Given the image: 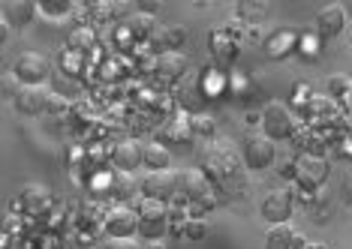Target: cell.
Listing matches in <instances>:
<instances>
[{
	"label": "cell",
	"mask_w": 352,
	"mask_h": 249,
	"mask_svg": "<svg viewBox=\"0 0 352 249\" xmlns=\"http://www.w3.org/2000/svg\"><path fill=\"white\" fill-rule=\"evenodd\" d=\"M241 156H244V165L250 168V171H262V168H268L274 163L277 147L265 132H247L244 141H241Z\"/></svg>",
	"instance_id": "1"
},
{
	"label": "cell",
	"mask_w": 352,
	"mask_h": 249,
	"mask_svg": "<svg viewBox=\"0 0 352 249\" xmlns=\"http://www.w3.org/2000/svg\"><path fill=\"white\" fill-rule=\"evenodd\" d=\"M262 132L268 135L271 141H283L295 132V115L286 102H268L265 111H262Z\"/></svg>",
	"instance_id": "2"
},
{
	"label": "cell",
	"mask_w": 352,
	"mask_h": 249,
	"mask_svg": "<svg viewBox=\"0 0 352 249\" xmlns=\"http://www.w3.org/2000/svg\"><path fill=\"white\" fill-rule=\"evenodd\" d=\"M178 192H184L193 204H202V207L214 204V183H211V178H208L202 168L178 171Z\"/></svg>",
	"instance_id": "3"
},
{
	"label": "cell",
	"mask_w": 352,
	"mask_h": 249,
	"mask_svg": "<svg viewBox=\"0 0 352 249\" xmlns=\"http://www.w3.org/2000/svg\"><path fill=\"white\" fill-rule=\"evenodd\" d=\"M52 96L54 93L45 84H19L15 87V96H12V106L19 115L36 117V115H43V111H49Z\"/></svg>",
	"instance_id": "4"
},
{
	"label": "cell",
	"mask_w": 352,
	"mask_h": 249,
	"mask_svg": "<svg viewBox=\"0 0 352 249\" xmlns=\"http://www.w3.org/2000/svg\"><path fill=\"white\" fill-rule=\"evenodd\" d=\"M169 228V211H166L163 202H154V198H145L139 204V235L145 240H160Z\"/></svg>",
	"instance_id": "5"
},
{
	"label": "cell",
	"mask_w": 352,
	"mask_h": 249,
	"mask_svg": "<svg viewBox=\"0 0 352 249\" xmlns=\"http://www.w3.org/2000/svg\"><path fill=\"white\" fill-rule=\"evenodd\" d=\"M292 207H295V198L289 189L277 187V189H268L259 202V216L271 226H280V222H289L292 216Z\"/></svg>",
	"instance_id": "6"
},
{
	"label": "cell",
	"mask_w": 352,
	"mask_h": 249,
	"mask_svg": "<svg viewBox=\"0 0 352 249\" xmlns=\"http://www.w3.org/2000/svg\"><path fill=\"white\" fill-rule=\"evenodd\" d=\"M12 78L19 84H43L49 78V60L39 51H21L12 60Z\"/></svg>",
	"instance_id": "7"
},
{
	"label": "cell",
	"mask_w": 352,
	"mask_h": 249,
	"mask_svg": "<svg viewBox=\"0 0 352 249\" xmlns=\"http://www.w3.org/2000/svg\"><path fill=\"white\" fill-rule=\"evenodd\" d=\"M202 168H205L208 178L217 180V183H232L238 174H241L235 156H232L226 147H208V154L202 156Z\"/></svg>",
	"instance_id": "8"
},
{
	"label": "cell",
	"mask_w": 352,
	"mask_h": 249,
	"mask_svg": "<svg viewBox=\"0 0 352 249\" xmlns=\"http://www.w3.org/2000/svg\"><path fill=\"white\" fill-rule=\"evenodd\" d=\"M295 180L301 183L304 189H319L322 183L328 180V163L322 156H316V154H304L295 159Z\"/></svg>",
	"instance_id": "9"
},
{
	"label": "cell",
	"mask_w": 352,
	"mask_h": 249,
	"mask_svg": "<svg viewBox=\"0 0 352 249\" xmlns=\"http://www.w3.org/2000/svg\"><path fill=\"white\" fill-rule=\"evenodd\" d=\"M102 226H106L109 237H135L139 235V211H133V207H126V204H118L106 213Z\"/></svg>",
	"instance_id": "10"
},
{
	"label": "cell",
	"mask_w": 352,
	"mask_h": 249,
	"mask_svg": "<svg viewBox=\"0 0 352 249\" xmlns=\"http://www.w3.org/2000/svg\"><path fill=\"white\" fill-rule=\"evenodd\" d=\"M142 192L145 198H154V202H169V198L178 192V171L166 168V171H148L142 178Z\"/></svg>",
	"instance_id": "11"
},
{
	"label": "cell",
	"mask_w": 352,
	"mask_h": 249,
	"mask_svg": "<svg viewBox=\"0 0 352 249\" xmlns=\"http://www.w3.org/2000/svg\"><path fill=\"white\" fill-rule=\"evenodd\" d=\"M343 27H346V6L328 3L316 12V34L322 39H334Z\"/></svg>",
	"instance_id": "12"
},
{
	"label": "cell",
	"mask_w": 352,
	"mask_h": 249,
	"mask_svg": "<svg viewBox=\"0 0 352 249\" xmlns=\"http://www.w3.org/2000/svg\"><path fill=\"white\" fill-rule=\"evenodd\" d=\"M111 159H115L118 171H135L142 163H145V147H142L135 139H126V141H118L115 150H111Z\"/></svg>",
	"instance_id": "13"
},
{
	"label": "cell",
	"mask_w": 352,
	"mask_h": 249,
	"mask_svg": "<svg viewBox=\"0 0 352 249\" xmlns=\"http://www.w3.org/2000/svg\"><path fill=\"white\" fill-rule=\"evenodd\" d=\"M34 15H36L34 0H6L3 3V21L12 24V27H25V24L34 21Z\"/></svg>",
	"instance_id": "14"
},
{
	"label": "cell",
	"mask_w": 352,
	"mask_h": 249,
	"mask_svg": "<svg viewBox=\"0 0 352 249\" xmlns=\"http://www.w3.org/2000/svg\"><path fill=\"white\" fill-rule=\"evenodd\" d=\"M154 69H157L160 78H169V82H175V78H181L184 72H187V58H184L181 51H160Z\"/></svg>",
	"instance_id": "15"
},
{
	"label": "cell",
	"mask_w": 352,
	"mask_h": 249,
	"mask_svg": "<svg viewBox=\"0 0 352 249\" xmlns=\"http://www.w3.org/2000/svg\"><path fill=\"white\" fill-rule=\"evenodd\" d=\"M124 27L130 30V36H135V39H151L157 34V19L148 12H133V15H126Z\"/></svg>",
	"instance_id": "16"
},
{
	"label": "cell",
	"mask_w": 352,
	"mask_h": 249,
	"mask_svg": "<svg viewBox=\"0 0 352 249\" xmlns=\"http://www.w3.org/2000/svg\"><path fill=\"white\" fill-rule=\"evenodd\" d=\"M295 228L289 222H280L265 231V249H295Z\"/></svg>",
	"instance_id": "17"
},
{
	"label": "cell",
	"mask_w": 352,
	"mask_h": 249,
	"mask_svg": "<svg viewBox=\"0 0 352 249\" xmlns=\"http://www.w3.org/2000/svg\"><path fill=\"white\" fill-rule=\"evenodd\" d=\"M19 198H21V207H25V211H43V207L49 204V189L39 187V183H28Z\"/></svg>",
	"instance_id": "18"
},
{
	"label": "cell",
	"mask_w": 352,
	"mask_h": 249,
	"mask_svg": "<svg viewBox=\"0 0 352 249\" xmlns=\"http://www.w3.org/2000/svg\"><path fill=\"white\" fill-rule=\"evenodd\" d=\"M145 165H148V171H166V168L172 165L169 150H166L163 144H157V141L145 144Z\"/></svg>",
	"instance_id": "19"
},
{
	"label": "cell",
	"mask_w": 352,
	"mask_h": 249,
	"mask_svg": "<svg viewBox=\"0 0 352 249\" xmlns=\"http://www.w3.org/2000/svg\"><path fill=\"white\" fill-rule=\"evenodd\" d=\"M69 45H73V51L85 54L97 45V34H94L91 27H78V30H73V36H69Z\"/></svg>",
	"instance_id": "20"
},
{
	"label": "cell",
	"mask_w": 352,
	"mask_h": 249,
	"mask_svg": "<svg viewBox=\"0 0 352 249\" xmlns=\"http://www.w3.org/2000/svg\"><path fill=\"white\" fill-rule=\"evenodd\" d=\"M111 192H115L118 198H130L133 192H135V180L130 178L126 171H121V174H115V183H111Z\"/></svg>",
	"instance_id": "21"
},
{
	"label": "cell",
	"mask_w": 352,
	"mask_h": 249,
	"mask_svg": "<svg viewBox=\"0 0 352 249\" xmlns=\"http://www.w3.org/2000/svg\"><path fill=\"white\" fill-rule=\"evenodd\" d=\"M184 27H178V24H169V27H163V51H175L181 43H184Z\"/></svg>",
	"instance_id": "22"
},
{
	"label": "cell",
	"mask_w": 352,
	"mask_h": 249,
	"mask_svg": "<svg viewBox=\"0 0 352 249\" xmlns=\"http://www.w3.org/2000/svg\"><path fill=\"white\" fill-rule=\"evenodd\" d=\"M349 91H352V78L349 75H340L338 72V75L328 78V93L331 96H346Z\"/></svg>",
	"instance_id": "23"
},
{
	"label": "cell",
	"mask_w": 352,
	"mask_h": 249,
	"mask_svg": "<svg viewBox=\"0 0 352 249\" xmlns=\"http://www.w3.org/2000/svg\"><path fill=\"white\" fill-rule=\"evenodd\" d=\"M100 249H145L135 237H109Z\"/></svg>",
	"instance_id": "24"
},
{
	"label": "cell",
	"mask_w": 352,
	"mask_h": 249,
	"mask_svg": "<svg viewBox=\"0 0 352 249\" xmlns=\"http://www.w3.org/2000/svg\"><path fill=\"white\" fill-rule=\"evenodd\" d=\"M60 67H63V72H73V75H78V67H82V60H78V51H73V58H69V51H63Z\"/></svg>",
	"instance_id": "25"
},
{
	"label": "cell",
	"mask_w": 352,
	"mask_h": 249,
	"mask_svg": "<svg viewBox=\"0 0 352 249\" xmlns=\"http://www.w3.org/2000/svg\"><path fill=\"white\" fill-rule=\"evenodd\" d=\"M205 222L202 220H193V222H187V235H190V240H199V237H205Z\"/></svg>",
	"instance_id": "26"
},
{
	"label": "cell",
	"mask_w": 352,
	"mask_h": 249,
	"mask_svg": "<svg viewBox=\"0 0 352 249\" xmlns=\"http://www.w3.org/2000/svg\"><path fill=\"white\" fill-rule=\"evenodd\" d=\"M43 12H52V15H63V12H69V3H43Z\"/></svg>",
	"instance_id": "27"
},
{
	"label": "cell",
	"mask_w": 352,
	"mask_h": 249,
	"mask_svg": "<svg viewBox=\"0 0 352 249\" xmlns=\"http://www.w3.org/2000/svg\"><path fill=\"white\" fill-rule=\"evenodd\" d=\"M295 249H325V246L322 244H307V240L298 235V237H295Z\"/></svg>",
	"instance_id": "28"
},
{
	"label": "cell",
	"mask_w": 352,
	"mask_h": 249,
	"mask_svg": "<svg viewBox=\"0 0 352 249\" xmlns=\"http://www.w3.org/2000/svg\"><path fill=\"white\" fill-rule=\"evenodd\" d=\"M196 130L199 132H211V117H196Z\"/></svg>",
	"instance_id": "29"
},
{
	"label": "cell",
	"mask_w": 352,
	"mask_h": 249,
	"mask_svg": "<svg viewBox=\"0 0 352 249\" xmlns=\"http://www.w3.org/2000/svg\"><path fill=\"white\" fill-rule=\"evenodd\" d=\"M145 249H166V244H163V240H148Z\"/></svg>",
	"instance_id": "30"
},
{
	"label": "cell",
	"mask_w": 352,
	"mask_h": 249,
	"mask_svg": "<svg viewBox=\"0 0 352 249\" xmlns=\"http://www.w3.org/2000/svg\"><path fill=\"white\" fill-rule=\"evenodd\" d=\"M346 15H349V19H352V0H349V6H346Z\"/></svg>",
	"instance_id": "31"
},
{
	"label": "cell",
	"mask_w": 352,
	"mask_h": 249,
	"mask_svg": "<svg viewBox=\"0 0 352 249\" xmlns=\"http://www.w3.org/2000/svg\"><path fill=\"white\" fill-rule=\"evenodd\" d=\"M349 45H352V34H349Z\"/></svg>",
	"instance_id": "32"
}]
</instances>
